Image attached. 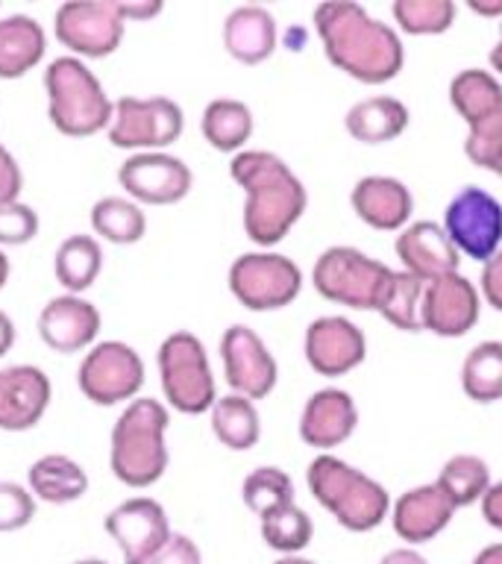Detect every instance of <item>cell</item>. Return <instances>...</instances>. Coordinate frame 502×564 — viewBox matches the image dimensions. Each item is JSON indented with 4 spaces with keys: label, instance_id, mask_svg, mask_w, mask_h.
<instances>
[{
    "label": "cell",
    "instance_id": "31",
    "mask_svg": "<svg viewBox=\"0 0 502 564\" xmlns=\"http://www.w3.org/2000/svg\"><path fill=\"white\" fill-rule=\"evenodd\" d=\"M209 426L215 438L232 453H247L262 438V414L255 400L232 394V391L215 400L209 409Z\"/></svg>",
    "mask_w": 502,
    "mask_h": 564
},
{
    "label": "cell",
    "instance_id": "53",
    "mask_svg": "<svg viewBox=\"0 0 502 564\" xmlns=\"http://www.w3.org/2000/svg\"><path fill=\"white\" fill-rule=\"evenodd\" d=\"M74 564H109V562H103V558H79V562Z\"/></svg>",
    "mask_w": 502,
    "mask_h": 564
},
{
    "label": "cell",
    "instance_id": "40",
    "mask_svg": "<svg viewBox=\"0 0 502 564\" xmlns=\"http://www.w3.org/2000/svg\"><path fill=\"white\" fill-rule=\"evenodd\" d=\"M35 518V497L12 479H0V532H18Z\"/></svg>",
    "mask_w": 502,
    "mask_h": 564
},
{
    "label": "cell",
    "instance_id": "11",
    "mask_svg": "<svg viewBox=\"0 0 502 564\" xmlns=\"http://www.w3.org/2000/svg\"><path fill=\"white\" fill-rule=\"evenodd\" d=\"M53 33L68 56L77 59H103L121 47L127 21L114 0H68L53 15Z\"/></svg>",
    "mask_w": 502,
    "mask_h": 564
},
{
    "label": "cell",
    "instance_id": "16",
    "mask_svg": "<svg viewBox=\"0 0 502 564\" xmlns=\"http://www.w3.org/2000/svg\"><path fill=\"white\" fill-rule=\"evenodd\" d=\"M303 356L320 377H347L368 359V335L350 317L320 315L306 326Z\"/></svg>",
    "mask_w": 502,
    "mask_h": 564
},
{
    "label": "cell",
    "instance_id": "15",
    "mask_svg": "<svg viewBox=\"0 0 502 564\" xmlns=\"http://www.w3.org/2000/svg\"><path fill=\"white\" fill-rule=\"evenodd\" d=\"M106 535L123 555V564H148L174 535L165 506L153 497H130L103 518Z\"/></svg>",
    "mask_w": 502,
    "mask_h": 564
},
{
    "label": "cell",
    "instance_id": "54",
    "mask_svg": "<svg viewBox=\"0 0 502 564\" xmlns=\"http://www.w3.org/2000/svg\"><path fill=\"white\" fill-rule=\"evenodd\" d=\"M491 174H493V176H500V180H502V156H500V162H496V165H493Z\"/></svg>",
    "mask_w": 502,
    "mask_h": 564
},
{
    "label": "cell",
    "instance_id": "29",
    "mask_svg": "<svg viewBox=\"0 0 502 564\" xmlns=\"http://www.w3.org/2000/svg\"><path fill=\"white\" fill-rule=\"evenodd\" d=\"M255 118L253 109L238 100V97H215L203 106L200 132L209 141V148L220 153H241L247 150V141L253 139Z\"/></svg>",
    "mask_w": 502,
    "mask_h": 564
},
{
    "label": "cell",
    "instance_id": "30",
    "mask_svg": "<svg viewBox=\"0 0 502 564\" xmlns=\"http://www.w3.org/2000/svg\"><path fill=\"white\" fill-rule=\"evenodd\" d=\"M103 271V245L88 232H74L62 238L53 253V273L65 294H83L97 282Z\"/></svg>",
    "mask_w": 502,
    "mask_h": 564
},
{
    "label": "cell",
    "instance_id": "39",
    "mask_svg": "<svg viewBox=\"0 0 502 564\" xmlns=\"http://www.w3.org/2000/svg\"><path fill=\"white\" fill-rule=\"evenodd\" d=\"M35 236H39V212L30 203H0V247H21Z\"/></svg>",
    "mask_w": 502,
    "mask_h": 564
},
{
    "label": "cell",
    "instance_id": "43",
    "mask_svg": "<svg viewBox=\"0 0 502 564\" xmlns=\"http://www.w3.org/2000/svg\"><path fill=\"white\" fill-rule=\"evenodd\" d=\"M479 294L491 308L502 312V247L482 262V276H479Z\"/></svg>",
    "mask_w": 502,
    "mask_h": 564
},
{
    "label": "cell",
    "instance_id": "3",
    "mask_svg": "<svg viewBox=\"0 0 502 564\" xmlns=\"http://www.w3.org/2000/svg\"><path fill=\"white\" fill-rule=\"evenodd\" d=\"M171 412L156 397H135L123 405L109 435V467L127 488H150L167 470Z\"/></svg>",
    "mask_w": 502,
    "mask_h": 564
},
{
    "label": "cell",
    "instance_id": "47",
    "mask_svg": "<svg viewBox=\"0 0 502 564\" xmlns=\"http://www.w3.org/2000/svg\"><path fill=\"white\" fill-rule=\"evenodd\" d=\"M467 9L479 18H500L502 21V0H467Z\"/></svg>",
    "mask_w": 502,
    "mask_h": 564
},
{
    "label": "cell",
    "instance_id": "42",
    "mask_svg": "<svg viewBox=\"0 0 502 564\" xmlns=\"http://www.w3.org/2000/svg\"><path fill=\"white\" fill-rule=\"evenodd\" d=\"M24 188V171L18 165L15 153L0 141V203L21 200Z\"/></svg>",
    "mask_w": 502,
    "mask_h": 564
},
{
    "label": "cell",
    "instance_id": "49",
    "mask_svg": "<svg viewBox=\"0 0 502 564\" xmlns=\"http://www.w3.org/2000/svg\"><path fill=\"white\" fill-rule=\"evenodd\" d=\"M470 564H502V541L482 546V550L473 555V562Z\"/></svg>",
    "mask_w": 502,
    "mask_h": 564
},
{
    "label": "cell",
    "instance_id": "35",
    "mask_svg": "<svg viewBox=\"0 0 502 564\" xmlns=\"http://www.w3.org/2000/svg\"><path fill=\"white\" fill-rule=\"evenodd\" d=\"M423 291H426V282L412 276V273L394 271L391 282L385 285V294L379 300L376 312L400 333H423Z\"/></svg>",
    "mask_w": 502,
    "mask_h": 564
},
{
    "label": "cell",
    "instance_id": "28",
    "mask_svg": "<svg viewBox=\"0 0 502 564\" xmlns=\"http://www.w3.org/2000/svg\"><path fill=\"white\" fill-rule=\"evenodd\" d=\"M26 488L35 500L51 502V506H68L88 491V474L77 458L65 456V453H47V456L35 458L26 470Z\"/></svg>",
    "mask_w": 502,
    "mask_h": 564
},
{
    "label": "cell",
    "instance_id": "50",
    "mask_svg": "<svg viewBox=\"0 0 502 564\" xmlns=\"http://www.w3.org/2000/svg\"><path fill=\"white\" fill-rule=\"evenodd\" d=\"M488 65L496 77L502 79V24H500V35H496V42H493L491 53H488Z\"/></svg>",
    "mask_w": 502,
    "mask_h": 564
},
{
    "label": "cell",
    "instance_id": "23",
    "mask_svg": "<svg viewBox=\"0 0 502 564\" xmlns=\"http://www.w3.org/2000/svg\"><path fill=\"white\" fill-rule=\"evenodd\" d=\"M456 511L458 509L447 494L440 491L438 482H423L391 502V523L408 546L429 544L452 523Z\"/></svg>",
    "mask_w": 502,
    "mask_h": 564
},
{
    "label": "cell",
    "instance_id": "6",
    "mask_svg": "<svg viewBox=\"0 0 502 564\" xmlns=\"http://www.w3.org/2000/svg\"><path fill=\"white\" fill-rule=\"evenodd\" d=\"M394 268L379 262L370 253L350 245L326 247L315 259L312 282L315 291L329 303L356 308V312H376L379 300L385 294Z\"/></svg>",
    "mask_w": 502,
    "mask_h": 564
},
{
    "label": "cell",
    "instance_id": "21",
    "mask_svg": "<svg viewBox=\"0 0 502 564\" xmlns=\"http://www.w3.org/2000/svg\"><path fill=\"white\" fill-rule=\"evenodd\" d=\"M350 206L356 218L379 232H403L412 224V188L391 174H368L350 188Z\"/></svg>",
    "mask_w": 502,
    "mask_h": 564
},
{
    "label": "cell",
    "instance_id": "13",
    "mask_svg": "<svg viewBox=\"0 0 502 564\" xmlns=\"http://www.w3.org/2000/svg\"><path fill=\"white\" fill-rule=\"evenodd\" d=\"M220 365L232 394L264 400L280 382V361L253 326L232 324L220 335Z\"/></svg>",
    "mask_w": 502,
    "mask_h": 564
},
{
    "label": "cell",
    "instance_id": "22",
    "mask_svg": "<svg viewBox=\"0 0 502 564\" xmlns=\"http://www.w3.org/2000/svg\"><path fill=\"white\" fill-rule=\"evenodd\" d=\"M394 253L400 259V271L423 282L456 273L461 264V253L449 241L447 229L435 220H412L403 232H396Z\"/></svg>",
    "mask_w": 502,
    "mask_h": 564
},
{
    "label": "cell",
    "instance_id": "27",
    "mask_svg": "<svg viewBox=\"0 0 502 564\" xmlns=\"http://www.w3.org/2000/svg\"><path fill=\"white\" fill-rule=\"evenodd\" d=\"M47 33L33 15L0 18V79H18L44 59Z\"/></svg>",
    "mask_w": 502,
    "mask_h": 564
},
{
    "label": "cell",
    "instance_id": "52",
    "mask_svg": "<svg viewBox=\"0 0 502 564\" xmlns=\"http://www.w3.org/2000/svg\"><path fill=\"white\" fill-rule=\"evenodd\" d=\"M273 564H317V562H312V558H306V555H282V558H276Z\"/></svg>",
    "mask_w": 502,
    "mask_h": 564
},
{
    "label": "cell",
    "instance_id": "38",
    "mask_svg": "<svg viewBox=\"0 0 502 564\" xmlns=\"http://www.w3.org/2000/svg\"><path fill=\"white\" fill-rule=\"evenodd\" d=\"M391 15L400 35H440L456 24L458 7L452 0H394Z\"/></svg>",
    "mask_w": 502,
    "mask_h": 564
},
{
    "label": "cell",
    "instance_id": "10",
    "mask_svg": "<svg viewBox=\"0 0 502 564\" xmlns=\"http://www.w3.org/2000/svg\"><path fill=\"white\" fill-rule=\"evenodd\" d=\"M144 377V359L127 341H97L77 368L79 391L95 405L130 403L139 397Z\"/></svg>",
    "mask_w": 502,
    "mask_h": 564
},
{
    "label": "cell",
    "instance_id": "33",
    "mask_svg": "<svg viewBox=\"0 0 502 564\" xmlns=\"http://www.w3.org/2000/svg\"><path fill=\"white\" fill-rule=\"evenodd\" d=\"M435 482L440 491L447 494L456 509H467L484 500V494L491 491V465L476 453H456L440 465V474Z\"/></svg>",
    "mask_w": 502,
    "mask_h": 564
},
{
    "label": "cell",
    "instance_id": "37",
    "mask_svg": "<svg viewBox=\"0 0 502 564\" xmlns=\"http://www.w3.org/2000/svg\"><path fill=\"white\" fill-rule=\"evenodd\" d=\"M241 500H244V506L253 511L255 518H264V514L288 506V502H297V497H294V479L276 465L253 467L244 476V482H241Z\"/></svg>",
    "mask_w": 502,
    "mask_h": 564
},
{
    "label": "cell",
    "instance_id": "24",
    "mask_svg": "<svg viewBox=\"0 0 502 564\" xmlns=\"http://www.w3.org/2000/svg\"><path fill=\"white\" fill-rule=\"evenodd\" d=\"M223 51L241 65H262L273 56L280 44V24L268 7L259 3H241L229 9L220 26Z\"/></svg>",
    "mask_w": 502,
    "mask_h": 564
},
{
    "label": "cell",
    "instance_id": "7",
    "mask_svg": "<svg viewBox=\"0 0 502 564\" xmlns=\"http://www.w3.org/2000/svg\"><path fill=\"white\" fill-rule=\"evenodd\" d=\"M159 382L167 405L183 414L209 412L218 400L206 344L188 329H174L156 350Z\"/></svg>",
    "mask_w": 502,
    "mask_h": 564
},
{
    "label": "cell",
    "instance_id": "5",
    "mask_svg": "<svg viewBox=\"0 0 502 564\" xmlns=\"http://www.w3.org/2000/svg\"><path fill=\"white\" fill-rule=\"evenodd\" d=\"M44 95H47V115L62 135L86 139L109 130L114 100L106 95L95 70L77 56L65 53L44 68Z\"/></svg>",
    "mask_w": 502,
    "mask_h": 564
},
{
    "label": "cell",
    "instance_id": "18",
    "mask_svg": "<svg viewBox=\"0 0 502 564\" xmlns=\"http://www.w3.org/2000/svg\"><path fill=\"white\" fill-rule=\"evenodd\" d=\"M103 317L100 308L83 294H56L35 317V333L53 352H83L95 347Z\"/></svg>",
    "mask_w": 502,
    "mask_h": 564
},
{
    "label": "cell",
    "instance_id": "51",
    "mask_svg": "<svg viewBox=\"0 0 502 564\" xmlns=\"http://www.w3.org/2000/svg\"><path fill=\"white\" fill-rule=\"evenodd\" d=\"M9 273H12V264H9V256L0 250V291H3V285L9 282Z\"/></svg>",
    "mask_w": 502,
    "mask_h": 564
},
{
    "label": "cell",
    "instance_id": "8",
    "mask_svg": "<svg viewBox=\"0 0 502 564\" xmlns=\"http://www.w3.org/2000/svg\"><path fill=\"white\" fill-rule=\"evenodd\" d=\"M232 297L250 312H280L303 291V268L276 250H250L232 259L227 273Z\"/></svg>",
    "mask_w": 502,
    "mask_h": 564
},
{
    "label": "cell",
    "instance_id": "4",
    "mask_svg": "<svg viewBox=\"0 0 502 564\" xmlns=\"http://www.w3.org/2000/svg\"><path fill=\"white\" fill-rule=\"evenodd\" d=\"M306 485L312 497L347 532H373L391 518V494L379 479L341 456L320 453L308 462Z\"/></svg>",
    "mask_w": 502,
    "mask_h": 564
},
{
    "label": "cell",
    "instance_id": "48",
    "mask_svg": "<svg viewBox=\"0 0 502 564\" xmlns=\"http://www.w3.org/2000/svg\"><path fill=\"white\" fill-rule=\"evenodd\" d=\"M12 344H15V324H12V317L0 308V359L12 350Z\"/></svg>",
    "mask_w": 502,
    "mask_h": 564
},
{
    "label": "cell",
    "instance_id": "19",
    "mask_svg": "<svg viewBox=\"0 0 502 564\" xmlns=\"http://www.w3.org/2000/svg\"><path fill=\"white\" fill-rule=\"evenodd\" d=\"M297 430L306 447L329 453L347 444L359 430V405L343 388H320L303 403Z\"/></svg>",
    "mask_w": 502,
    "mask_h": 564
},
{
    "label": "cell",
    "instance_id": "36",
    "mask_svg": "<svg viewBox=\"0 0 502 564\" xmlns=\"http://www.w3.org/2000/svg\"><path fill=\"white\" fill-rule=\"evenodd\" d=\"M262 541L280 555H299L315 538V523L299 502H288L282 509L259 518Z\"/></svg>",
    "mask_w": 502,
    "mask_h": 564
},
{
    "label": "cell",
    "instance_id": "46",
    "mask_svg": "<svg viewBox=\"0 0 502 564\" xmlns=\"http://www.w3.org/2000/svg\"><path fill=\"white\" fill-rule=\"evenodd\" d=\"M379 564H429V558L423 553H417L414 546H396V550L382 555Z\"/></svg>",
    "mask_w": 502,
    "mask_h": 564
},
{
    "label": "cell",
    "instance_id": "17",
    "mask_svg": "<svg viewBox=\"0 0 502 564\" xmlns=\"http://www.w3.org/2000/svg\"><path fill=\"white\" fill-rule=\"evenodd\" d=\"M482 303L479 285L467 280L461 271L426 282L421 308L423 333L438 335V338H461L479 324Z\"/></svg>",
    "mask_w": 502,
    "mask_h": 564
},
{
    "label": "cell",
    "instance_id": "14",
    "mask_svg": "<svg viewBox=\"0 0 502 564\" xmlns=\"http://www.w3.org/2000/svg\"><path fill=\"white\" fill-rule=\"evenodd\" d=\"M118 183L141 206H174L194 185V171L185 159L167 150L130 153L118 167Z\"/></svg>",
    "mask_w": 502,
    "mask_h": 564
},
{
    "label": "cell",
    "instance_id": "34",
    "mask_svg": "<svg viewBox=\"0 0 502 564\" xmlns=\"http://www.w3.org/2000/svg\"><path fill=\"white\" fill-rule=\"evenodd\" d=\"M461 391L470 403L491 405L502 400V341H479L461 361Z\"/></svg>",
    "mask_w": 502,
    "mask_h": 564
},
{
    "label": "cell",
    "instance_id": "20",
    "mask_svg": "<svg viewBox=\"0 0 502 564\" xmlns=\"http://www.w3.org/2000/svg\"><path fill=\"white\" fill-rule=\"evenodd\" d=\"M53 397V382L39 365L0 368V430L26 432L42 421Z\"/></svg>",
    "mask_w": 502,
    "mask_h": 564
},
{
    "label": "cell",
    "instance_id": "9",
    "mask_svg": "<svg viewBox=\"0 0 502 564\" xmlns=\"http://www.w3.org/2000/svg\"><path fill=\"white\" fill-rule=\"evenodd\" d=\"M185 115L174 97L153 95L135 97L123 95L114 100L112 121H109V144L130 150V153H150L167 150L183 135Z\"/></svg>",
    "mask_w": 502,
    "mask_h": 564
},
{
    "label": "cell",
    "instance_id": "26",
    "mask_svg": "<svg viewBox=\"0 0 502 564\" xmlns=\"http://www.w3.org/2000/svg\"><path fill=\"white\" fill-rule=\"evenodd\" d=\"M449 106L470 127L493 121L502 115V79L488 68H461L449 79Z\"/></svg>",
    "mask_w": 502,
    "mask_h": 564
},
{
    "label": "cell",
    "instance_id": "2",
    "mask_svg": "<svg viewBox=\"0 0 502 564\" xmlns=\"http://www.w3.org/2000/svg\"><path fill=\"white\" fill-rule=\"evenodd\" d=\"M232 183L244 192V236L259 250H273L308 209L306 183L271 150H241L229 162Z\"/></svg>",
    "mask_w": 502,
    "mask_h": 564
},
{
    "label": "cell",
    "instance_id": "12",
    "mask_svg": "<svg viewBox=\"0 0 502 564\" xmlns=\"http://www.w3.org/2000/svg\"><path fill=\"white\" fill-rule=\"evenodd\" d=\"M440 227L467 259L488 262L502 247V203L488 188L465 185L447 200Z\"/></svg>",
    "mask_w": 502,
    "mask_h": 564
},
{
    "label": "cell",
    "instance_id": "45",
    "mask_svg": "<svg viewBox=\"0 0 502 564\" xmlns=\"http://www.w3.org/2000/svg\"><path fill=\"white\" fill-rule=\"evenodd\" d=\"M479 506H482L484 523L502 532V482H493L491 491L484 494V500Z\"/></svg>",
    "mask_w": 502,
    "mask_h": 564
},
{
    "label": "cell",
    "instance_id": "25",
    "mask_svg": "<svg viewBox=\"0 0 502 564\" xmlns=\"http://www.w3.org/2000/svg\"><path fill=\"white\" fill-rule=\"evenodd\" d=\"M408 123H412V112L394 95L361 97L343 112V130L350 132L352 141L368 144V148L391 144L408 130Z\"/></svg>",
    "mask_w": 502,
    "mask_h": 564
},
{
    "label": "cell",
    "instance_id": "32",
    "mask_svg": "<svg viewBox=\"0 0 502 564\" xmlns=\"http://www.w3.org/2000/svg\"><path fill=\"white\" fill-rule=\"evenodd\" d=\"M91 229L109 245H135L148 232V215L127 194H106L91 206Z\"/></svg>",
    "mask_w": 502,
    "mask_h": 564
},
{
    "label": "cell",
    "instance_id": "44",
    "mask_svg": "<svg viewBox=\"0 0 502 564\" xmlns=\"http://www.w3.org/2000/svg\"><path fill=\"white\" fill-rule=\"evenodd\" d=\"M114 7L121 12V18L130 24V21H150L156 18L165 3L162 0H114Z\"/></svg>",
    "mask_w": 502,
    "mask_h": 564
},
{
    "label": "cell",
    "instance_id": "41",
    "mask_svg": "<svg viewBox=\"0 0 502 564\" xmlns=\"http://www.w3.org/2000/svg\"><path fill=\"white\" fill-rule=\"evenodd\" d=\"M148 564H203V553L194 538L174 532Z\"/></svg>",
    "mask_w": 502,
    "mask_h": 564
},
{
    "label": "cell",
    "instance_id": "1",
    "mask_svg": "<svg viewBox=\"0 0 502 564\" xmlns=\"http://www.w3.org/2000/svg\"><path fill=\"white\" fill-rule=\"evenodd\" d=\"M315 33L332 68L364 86H382L403 70L400 30L370 15L356 0H324L315 7Z\"/></svg>",
    "mask_w": 502,
    "mask_h": 564
}]
</instances>
